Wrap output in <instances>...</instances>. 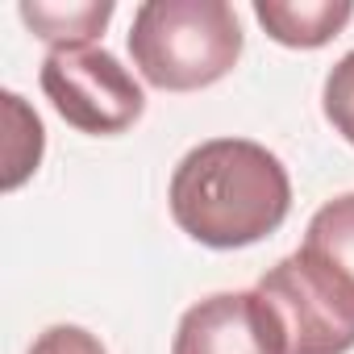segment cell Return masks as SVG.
Segmentation results:
<instances>
[{"label":"cell","mask_w":354,"mask_h":354,"mask_svg":"<svg viewBox=\"0 0 354 354\" xmlns=\"http://www.w3.org/2000/svg\"><path fill=\"white\" fill-rule=\"evenodd\" d=\"M292 209L288 167L250 138H209L171 175V217L192 242L238 250L263 242Z\"/></svg>","instance_id":"6da1fadb"},{"label":"cell","mask_w":354,"mask_h":354,"mask_svg":"<svg viewBox=\"0 0 354 354\" xmlns=\"http://www.w3.org/2000/svg\"><path fill=\"white\" fill-rule=\"evenodd\" d=\"M129 55L146 84L196 92L234 71L242 26L225 0H146L129 26Z\"/></svg>","instance_id":"7a4b0ae2"},{"label":"cell","mask_w":354,"mask_h":354,"mask_svg":"<svg viewBox=\"0 0 354 354\" xmlns=\"http://www.w3.org/2000/svg\"><path fill=\"white\" fill-rule=\"evenodd\" d=\"M38 80L55 113L80 133H125L146 109V96L129 67H121V59L100 46L50 50Z\"/></svg>","instance_id":"3957f363"},{"label":"cell","mask_w":354,"mask_h":354,"mask_svg":"<svg viewBox=\"0 0 354 354\" xmlns=\"http://www.w3.org/2000/svg\"><path fill=\"white\" fill-rule=\"evenodd\" d=\"M288 342V354H346L354 350V313L333 296V288L300 259H279L254 288Z\"/></svg>","instance_id":"277c9868"},{"label":"cell","mask_w":354,"mask_h":354,"mask_svg":"<svg viewBox=\"0 0 354 354\" xmlns=\"http://www.w3.org/2000/svg\"><path fill=\"white\" fill-rule=\"evenodd\" d=\"M171 354H288V342L259 292H217L180 317Z\"/></svg>","instance_id":"5b68a950"},{"label":"cell","mask_w":354,"mask_h":354,"mask_svg":"<svg viewBox=\"0 0 354 354\" xmlns=\"http://www.w3.org/2000/svg\"><path fill=\"white\" fill-rule=\"evenodd\" d=\"M354 313V192L321 205L304 230V246L296 250Z\"/></svg>","instance_id":"8992f818"},{"label":"cell","mask_w":354,"mask_h":354,"mask_svg":"<svg viewBox=\"0 0 354 354\" xmlns=\"http://www.w3.org/2000/svg\"><path fill=\"white\" fill-rule=\"evenodd\" d=\"M259 26L292 50H317L354 17L350 0H254Z\"/></svg>","instance_id":"52a82bcc"},{"label":"cell","mask_w":354,"mask_h":354,"mask_svg":"<svg viewBox=\"0 0 354 354\" xmlns=\"http://www.w3.org/2000/svg\"><path fill=\"white\" fill-rule=\"evenodd\" d=\"M113 17V0H88V5H42L26 0L21 21L50 46V50H80L88 46Z\"/></svg>","instance_id":"ba28073f"},{"label":"cell","mask_w":354,"mask_h":354,"mask_svg":"<svg viewBox=\"0 0 354 354\" xmlns=\"http://www.w3.org/2000/svg\"><path fill=\"white\" fill-rule=\"evenodd\" d=\"M5 121H9V146H5V188H21L42 162V121L26 109L17 92H5Z\"/></svg>","instance_id":"9c48e42d"},{"label":"cell","mask_w":354,"mask_h":354,"mask_svg":"<svg viewBox=\"0 0 354 354\" xmlns=\"http://www.w3.org/2000/svg\"><path fill=\"white\" fill-rule=\"evenodd\" d=\"M325 117L354 146V50L342 55L325 75Z\"/></svg>","instance_id":"30bf717a"},{"label":"cell","mask_w":354,"mask_h":354,"mask_svg":"<svg viewBox=\"0 0 354 354\" xmlns=\"http://www.w3.org/2000/svg\"><path fill=\"white\" fill-rule=\"evenodd\" d=\"M30 354H104L100 337L80 329V325H50L46 333H38Z\"/></svg>","instance_id":"8fae6325"}]
</instances>
